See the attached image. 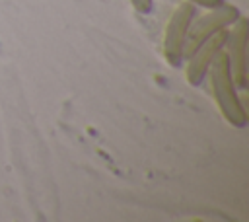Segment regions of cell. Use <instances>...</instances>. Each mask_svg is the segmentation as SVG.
Here are the masks:
<instances>
[{
	"instance_id": "cell-1",
	"label": "cell",
	"mask_w": 249,
	"mask_h": 222,
	"mask_svg": "<svg viewBox=\"0 0 249 222\" xmlns=\"http://www.w3.org/2000/svg\"><path fill=\"white\" fill-rule=\"evenodd\" d=\"M206 76L210 80L212 97H214V103H216L220 115L226 119L228 125H231L235 129H243L249 123V117H247L245 105L237 93V86L233 82L228 55L224 49L218 51V55L214 56Z\"/></svg>"
},
{
	"instance_id": "cell-2",
	"label": "cell",
	"mask_w": 249,
	"mask_h": 222,
	"mask_svg": "<svg viewBox=\"0 0 249 222\" xmlns=\"http://www.w3.org/2000/svg\"><path fill=\"white\" fill-rule=\"evenodd\" d=\"M241 16L239 8L233 6V4H218L214 8H208L206 14L202 16H195L191 25H189V31H187V37H185V47H183V60L200 45L204 43L208 37H212L214 33L222 31V29H228L237 18Z\"/></svg>"
},
{
	"instance_id": "cell-3",
	"label": "cell",
	"mask_w": 249,
	"mask_h": 222,
	"mask_svg": "<svg viewBox=\"0 0 249 222\" xmlns=\"http://www.w3.org/2000/svg\"><path fill=\"white\" fill-rule=\"evenodd\" d=\"M196 16V6L191 2H181L169 16L165 29H163V43H161V53L163 58L169 66H179L183 62V47H185V37L189 31V25L193 18Z\"/></svg>"
},
{
	"instance_id": "cell-4",
	"label": "cell",
	"mask_w": 249,
	"mask_h": 222,
	"mask_svg": "<svg viewBox=\"0 0 249 222\" xmlns=\"http://www.w3.org/2000/svg\"><path fill=\"white\" fill-rule=\"evenodd\" d=\"M247 31H249V19L245 16H239L230 27L228 37L224 43V51L228 55L230 70L233 76V82L237 90H247Z\"/></svg>"
},
{
	"instance_id": "cell-5",
	"label": "cell",
	"mask_w": 249,
	"mask_h": 222,
	"mask_svg": "<svg viewBox=\"0 0 249 222\" xmlns=\"http://www.w3.org/2000/svg\"><path fill=\"white\" fill-rule=\"evenodd\" d=\"M226 37H228V29H222L218 33H214L212 37H208L204 43H200L185 60V80L193 86V88H198L204 78H206V72L214 60V56L218 55V51L224 49V43H226Z\"/></svg>"
},
{
	"instance_id": "cell-6",
	"label": "cell",
	"mask_w": 249,
	"mask_h": 222,
	"mask_svg": "<svg viewBox=\"0 0 249 222\" xmlns=\"http://www.w3.org/2000/svg\"><path fill=\"white\" fill-rule=\"evenodd\" d=\"M130 6L138 12V14H150L152 12V6H154V0H128Z\"/></svg>"
},
{
	"instance_id": "cell-7",
	"label": "cell",
	"mask_w": 249,
	"mask_h": 222,
	"mask_svg": "<svg viewBox=\"0 0 249 222\" xmlns=\"http://www.w3.org/2000/svg\"><path fill=\"white\" fill-rule=\"evenodd\" d=\"M185 2H191V4H195L196 8H204V10H208V8H214V6L222 4L224 0H185Z\"/></svg>"
}]
</instances>
